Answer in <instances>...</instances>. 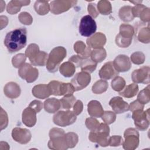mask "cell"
Segmentation results:
<instances>
[{"instance_id": "6da1fadb", "label": "cell", "mask_w": 150, "mask_h": 150, "mask_svg": "<svg viewBox=\"0 0 150 150\" xmlns=\"http://www.w3.org/2000/svg\"><path fill=\"white\" fill-rule=\"evenodd\" d=\"M27 42V30L25 28L15 29L5 36L4 45L10 53H14L23 49Z\"/></svg>"}, {"instance_id": "7a4b0ae2", "label": "cell", "mask_w": 150, "mask_h": 150, "mask_svg": "<svg viewBox=\"0 0 150 150\" xmlns=\"http://www.w3.org/2000/svg\"><path fill=\"white\" fill-rule=\"evenodd\" d=\"M66 55L67 51L64 47L57 46L53 48L48 55L46 64L47 70L50 73L56 72Z\"/></svg>"}, {"instance_id": "3957f363", "label": "cell", "mask_w": 150, "mask_h": 150, "mask_svg": "<svg viewBox=\"0 0 150 150\" xmlns=\"http://www.w3.org/2000/svg\"><path fill=\"white\" fill-rule=\"evenodd\" d=\"M109 134L110 128L108 125L105 123H101L97 129L90 131L88 139L92 142H96L101 146L105 147L109 144Z\"/></svg>"}, {"instance_id": "277c9868", "label": "cell", "mask_w": 150, "mask_h": 150, "mask_svg": "<svg viewBox=\"0 0 150 150\" xmlns=\"http://www.w3.org/2000/svg\"><path fill=\"white\" fill-rule=\"evenodd\" d=\"M134 33L132 26L126 23L121 24L120 26V32L115 37L116 45L120 47H128L131 44Z\"/></svg>"}, {"instance_id": "5b68a950", "label": "cell", "mask_w": 150, "mask_h": 150, "mask_svg": "<svg viewBox=\"0 0 150 150\" xmlns=\"http://www.w3.org/2000/svg\"><path fill=\"white\" fill-rule=\"evenodd\" d=\"M125 141H123V148L126 150L135 149L139 145V134L134 128H127L124 134Z\"/></svg>"}, {"instance_id": "8992f818", "label": "cell", "mask_w": 150, "mask_h": 150, "mask_svg": "<svg viewBox=\"0 0 150 150\" xmlns=\"http://www.w3.org/2000/svg\"><path fill=\"white\" fill-rule=\"evenodd\" d=\"M149 109L143 111L142 109L132 111V118L136 128L141 131L146 130L149 125Z\"/></svg>"}, {"instance_id": "52a82bcc", "label": "cell", "mask_w": 150, "mask_h": 150, "mask_svg": "<svg viewBox=\"0 0 150 150\" xmlns=\"http://www.w3.org/2000/svg\"><path fill=\"white\" fill-rule=\"evenodd\" d=\"M97 30V25L94 19L89 15H85L80 20L79 24V33L84 37H90Z\"/></svg>"}, {"instance_id": "ba28073f", "label": "cell", "mask_w": 150, "mask_h": 150, "mask_svg": "<svg viewBox=\"0 0 150 150\" xmlns=\"http://www.w3.org/2000/svg\"><path fill=\"white\" fill-rule=\"evenodd\" d=\"M77 115L70 110L59 111L53 117V122L60 127H66L73 124L77 119Z\"/></svg>"}, {"instance_id": "9c48e42d", "label": "cell", "mask_w": 150, "mask_h": 150, "mask_svg": "<svg viewBox=\"0 0 150 150\" xmlns=\"http://www.w3.org/2000/svg\"><path fill=\"white\" fill-rule=\"evenodd\" d=\"M18 74L22 79L25 80L27 83H30L38 79L39 71L36 68L33 67L31 64L26 63L19 67Z\"/></svg>"}, {"instance_id": "30bf717a", "label": "cell", "mask_w": 150, "mask_h": 150, "mask_svg": "<svg viewBox=\"0 0 150 150\" xmlns=\"http://www.w3.org/2000/svg\"><path fill=\"white\" fill-rule=\"evenodd\" d=\"M77 2V1H53L49 4L50 10L52 13L58 15L67 11L70 8L74 6Z\"/></svg>"}, {"instance_id": "8fae6325", "label": "cell", "mask_w": 150, "mask_h": 150, "mask_svg": "<svg viewBox=\"0 0 150 150\" xmlns=\"http://www.w3.org/2000/svg\"><path fill=\"white\" fill-rule=\"evenodd\" d=\"M91 81V76L89 73L81 71L77 73L71 79V83L75 91L81 90L86 88Z\"/></svg>"}, {"instance_id": "7c38bea8", "label": "cell", "mask_w": 150, "mask_h": 150, "mask_svg": "<svg viewBox=\"0 0 150 150\" xmlns=\"http://www.w3.org/2000/svg\"><path fill=\"white\" fill-rule=\"evenodd\" d=\"M149 67L142 66L134 70L131 74V79L135 83L149 84Z\"/></svg>"}, {"instance_id": "4fadbf2b", "label": "cell", "mask_w": 150, "mask_h": 150, "mask_svg": "<svg viewBox=\"0 0 150 150\" xmlns=\"http://www.w3.org/2000/svg\"><path fill=\"white\" fill-rule=\"evenodd\" d=\"M12 137L16 142L21 144H28L32 137L30 131L26 128H14L12 131Z\"/></svg>"}, {"instance_id": "5bb4252c", "label": "cell", "mask_w": 150, "mask_h": 150, "mask_svg": "<svg viewBox=\"0 0 150 150\" xmlns=\"http://www.w3.org/2000/svg\"><path fill=\"white\" fill-rule=\"evenodd\" d=\"M115 70L119 72H125L128 71L132 65L129 58L124 54L117 56L112 62Z\"/></svg>"}, {"instance_id": "9a60e30c", "label": "cell", "mask_w": 150, "mask_h": 150, "mask_svg": "<svg viewBox=\"0 0 150 150\" xmlns=\"http://www.w3.org/2000/svg\"><path fill=\"white\" fill-rule=\"evenodd\" d=\"M98 74L101 79L107 80L117 76L118 72L115 70L112 62H108L100 69Z\"/></svg>"}, {"instance_id": "2e32d148", "label": "cell", "mask_w": 150, "mask_h": 150, "mask_svg": "<svg viewBox=\"0 0 150 150\" xmlns=\"http://www.w3.org/2000/svg\"><path fill=\"white\" fill-rule=\"evenodd\" d=\"M86 42L90 48H93L94 49L102 48L106 43V37L103 33L97 32L89 37Z\"/></svg>"}, {"instance_id": "e0dca14e", "label": "cell", "mask_w": 150, "mask_h": 150, "mask_svg": "<svg viewBox=\"0 0 150 150\" xmlns=\"http://www.w3.org/2000/svg\"><path fill=\"white\" fill-rule=\"evenodd\" d=\"M109 105L115 114L124 113L129 110L128 104L120 97H114L109 101Z\"/></svg>"}, {"instance_id": "ac0fdd59", "label": "cell", "mask_w": 150, "mask_h": 150, "mask_svg": "<svg viewBox=\"0 0 150 150\" xmlns=\"http://www.w3.org/2000/svg\"><path fill=\"white\" fill-rule=\"evenodd\" d=\"M36 112L31 107H28L22 112V122L28 127H33L36 122Z\"/></svg>"}, {"instance_id": "d6986e66", "label": "cell", "mask_w": 150, "mask_h": 150, "mask_svg": "<svg viewBox=\"0 0 150 150\" xmlns=\"http://www.w3.org/2000/svg\"><path fill=\"white\" fill-rule=\"evenodd\" d=\"M49 149L55 150H66L68 149L65 134L54 138H50L47 143Z\"/></svg>"}, {"instance_id": "ffe728a7", "label": "cell", "mask_w": 150, "mask_h": 150, "mask_svg": "<svg viewBox=\"0 0 150 150\" xmlns=\"http://www.w3.org/2000/svg\"><path fill=\"white\" fill-rule=\"evenodd\" d=\"M20 86L15 82H9L5 84L4 88L5 95L11 99L18 98L21 94Z\"/></svg>"}, {"instance_id": "44dd1931", "label": "cell", "mask_w": 150, "mask_h": 150, "mask_svg": "<svg viewBox=\"0 0 150 150\" xmlns=\"http://www.w3.org/2000/svg\"><path fill=\"white\" fill-rule=\"evenodd\" d=\"M87 111L88 114L93 117H101L104 110L101 103L97 100H91L87 104Z\"/></svg>"}, {"instance_id": "7402d4cb", "label": "cell", "mask_w": 150, "mask_h": 150, "mask_svg": "<svg viewBox=\"0 0 150 150\" xmlns=\"http://www.w3.org/2000/svg\"><path fill=\"white\" fill-rule=\"evenodd\" d=\"M32 93L33 96L40 99L46 98L52 95L48 84H45L36 85L33 87Z\"/></svg>"}, {"instance_id": "603a6c76", "label": "cell", "mask_w": 150, "mask_h": 150, "mask_svg": "<svg viewBox=\"0 0 150 150\" xmlns=\"http://www.w3.org/2000/svg\"><path fill=\"white\" fill-rule=\"evenodd\" d=\"M74 50L82 59H87L90 56L91 50L81 40L77 41L74 44Z\"/></svg>"}, {"instance_id": "cb8c5ba5", "label": "cell", "mask_w": 150, "mask_h": 150, "mask_svg": "<svg viewBox=\"0 0 150 150\" xmlns=\"http://www.w3.org/2000/svg\"><path fill=\"white\" fill-rule=\"evenodd\" d=\"M30 1H18V0H12L11 1L6 8V11L8 13L11 15L16 14L19 11H20L21 8L23 6L28 5L30 4Z\"/></svg>"}, {"instance_id": "d4e9b609", "label": "cell", "mask_w": 150, "mask_h": 150, "mask_svg": "<svg viewBox=\"0 0 150 150\" xmlns=\"http://www.w3.org/2000/svg\"><path fill=\"white\" fill-rule=\"evenodd\" d=\"M60 108V101L56 98H47L44 102V109L48 113H54Z\"/></svg>"}, {"instance_id": "484cf974", "label": "cell", "mask_w": 150, "mask_h": 150, "mask_svg": "<svg viewBox=\"0 0 150 150\" xmlns=\"http://www.w3.org/2000/svg\"><path fill=\"white\" fill-rule=\"evenodd\" d=\"M60 73L66 77H70L74 75L76 71V66L70 62H66L59 66Z\"/></svg>"}, {"instance_id": "4316f807", "label": "cell", "mask_w": 150, "mask_h": 150, "mask_svg": "<svg viewBox=\"0 0 150 150\" xmlns=\"http://www.w3.org/2000/svg\"><path fill=\"white\" fill-rule=\"evenodd\" d=\"M138 91V86L136 83H132L127 86L119 94L125 98H132L136 96Z\"/></svg>"}, {"instance_id": "83f0119b", "label": "cell", "mask_w": 150, "mask_h": 150, "mask_svg": "<svg viewBox=\"0 0 150 150\" xmlns=\"http://www.w3.org/2000/svg\"><path fill=\"white\" fill-rule=\"evenodd\" d=\"M137 36L138 40L144 43H149L150 41V30L149 25L147 27H141L137 29Z\"/></svg>"}, {"instance_id": "f1b7e54d", "label": "cell", "mask_w": 150, "mask_h": 150, "mask_svg": "<svg viewBox=\"0 0 150 150\" xmlns=\"http://www.w3.org/2000/svg\"><path fill=\"white\" fill-rule=\"evenodd\" d=\"M48 54L44 51H40L36 56L30 59L31 64L33 66H43L46 64Z\"/></svg>"}, {"instance_id": "f546056e", "label": "cell", "mask_w": 150, "mask_h": 150, "mask_svg": "<svg viewBox=\"0 0 150 150\" xmlns=\"http://www.w3.org/2000/svg\"><path fill=\"white\" fill-rule=\"evenodd\" d=\"M120 19L125 22L132 21L134 17L132 14V7L131 6H124L121 7L118 12Z\"/></svg>"}, {"instance_id": "4dcf8cb0", "label": "cell", "mask_w": 150, "mask_h": 150, "mask_svg": "<svg viewBox=\"0 0 150 150\" xmlns=\"http://www.w3.org/2000/svg\"><path fill=\"white\" fill-rule=\"evenodd\" d=\"M34 9L36 13L40 15L47 14L50 10L49 1H37L34 4Z\"/></svg>"}, {"instance_id": "1f68e13d", "label": "cell", "mask_w": 150, "mask_h": 150, "mask_svg": "<svg viewBox=\"0 0 150 150\" xmlns=\"http://www.w3.org/2000/svg\"><path fill=\"white\" fill-rule=\"evenodd\" d=\"M97 63L93 61L91 59H84L80 63L81 71H84L89 74L93 73L97 67Z\"/></svg>"}, {"instance_id": "d6a6232c", "label": "cell", "mask_w": 150, "mask_h": 150, "mask_svg": "<svg viewBox=\"0 0 150 150\" xmlns=\"http://www.w3.org/2000/svg\"><path fill=\"white\" fill-rule=\"evenodd\" d=\"M91 59L96 63H100L103 62L107 56V53L103 47L94 49L91 52Z\"/></svg>"}, {"instance_id": "836d02e7", "label": "cell", "mask_w": 150, "mask_h": 150, "mask_svg": "<svg viewBox=\"0 0 150 150\" xmlns=\"http://www.w3.org/2000/svg\"><path fill=\"white\" fill-rule=\"evenodd\" d=\"M97 8L98 12L102 15H107L112 12V6L111 3L108 1L101 0L98 1Z\"/></svg>"}, {"instance_id": "e575fe53", "label": "cell", "mask_w": 150, "mask_h": 150, "mask_svg": "<svg viewBox=\"0 0 150 150\" xmlns=\"http://www.w3.org/2000/svg\"><path fill=\"white\" fill-rule=\"evenodd\" d=\"M108 87V82L104 80L97 81L92 86V91L94 94H100L107 91Z\"/></svg>"}, {"instance_id": "d590c367", "label": "cell", "mask_w": 150, "mask_h": 150, "mask_svg": "<svg viewBox=\"0 0 150 150\" xmlns=\"http://www.w3.org/2000/svg\"><path fill=\"white\" fill-rule=\"evenodd\" d=\"M60 101L62 108L69 110L73 107L74 103H76V99L73 94L68 96H64L60 100Z\"/></svg>"}, {"instance_id": "8d00e7d4", "label": "cell", "mask_w": 150, "mask_h": 150, "mask_svg": "<svg viewBox=\"0 0 150 150\" xmlns=\"http://www.w3.org/2000/svg\"><path fill=\"white\" fill-rule=\"evenodd\" d=\"M137 100L142 104H146L150 101V88L148 85L142 89L138 94Z\"/></svg>"}, {"instance_id": "74e56055", "label": "cell", "mask_w": 150, "mask_h": 150, "mask_svg": "<svg viewBox=\"0 0 150 150\" xmlns=\"http://www.w3.org/2000/svg\"><path fill=\"white\" fill-rule=\"evenodd\" d=\"M111 87L115 91L120 92L125 86V81L124 78L120 76L115 77L111 81Z\"/></svg>"}, {"instance_id": "f35d334b", "label": "cell", "mask_w": 150, "mask_h": 150, "mask_svg": "<svg viewBox=\"0 0 150 150\" xmlns=\"http://www.w3.org/2000/svg\"><path fill=\"white\" fill-rule=\"evenodd\" d=\"M75 91V89L71 83H62L60 85V96H68L70 95H73L74 92Z\"/></svg>"}, {"instance_id": "ab89813d", "label": "cell", "mask_w": 150, "mask_h": 150, "mask_svg": "<svg viewBox=\"0 0 150 150\" xmlns=\"http://www.w3.org/2000/svg\"><path fill=\"white\" fill-rule=\"evenodd\" d=\"M66 140L68 148H74L78 142L79 137L78 135L73 132H68L65 134Z\"/></svg>"}, {"instance_id": "60d3db41", "label": "cell", "mask_w": 150, "mask_h": 150, "mask_svg": "<svg viewBox=\"0 0 150 150\" xmlns=\"http://www.w3.org/2000/svg\"><path fill=\"white\" fill-rule=\"evenodd\" d=\"M40 52L39 46L35 43L30 44L25 50V56L29 58V59H31L33 58L36 54Z\"/></svg>"}, {"instance_id": "b9f144b4", "label": "cell", "mask_w": 150, "mask_h": 150, "mask_svg": "<svg viewBox=\"0 0 150 150\" xmlns=\"http://www.w3.org/2000/svg\"><path fill=\"white\" fill-rule=\"evenodd\" d=\"M26 59V56L23 53H19L12 59V63L15 68H19L25 64Z\"/></svg>"}, {"instance_id": "7bdbcfd3", "label": "cell", "mask_w": 150, "mask_h": 150, "mask_svg": "<svg viewBox=\"0 0 150 150\" xmlns=\"http://www.w3.org/2000/svg\"><path fill=\"white\" fill-rule=\"evenodd\" d=\"M145 60V54L141 52H135L131 55V62L137 65L143 64Z\"/></svg>"}, {"instance_id": "ee69618b", "label": "cell", "mask_w": 150, "mask_h": 150, "mask_svg": "<svg viewBox=\"0 0 150 150\" xmlns=\"http://www.w3.org/2000/svg\"><path fill=\"white\" fill-rule=\"evenodd\" d=\"M62 82L56 80H52L48 84L49 88L52 95L60 96V88Z\"/></svg>"}, {"instance_id": "f6af8a7d", "label": "cell", "mask_w": 150, "mask_h": 150, "mask_svg": "<svg viewBox=\"0 0 150 150\" xmlns=\"http://www.w3.org/2000/svg\"><path fill=\"white\" fill-rule=\"evenodd\" d=\"M102 120L107 125L113 123L116 120V114L111 111H104L102 117Z\"/></svg>"}, {"instance_id": "bcb514c9", "label": "cell", "mask_w": 150, "mask_h": 150, "mask_svg": "<svg viewBox=\"0 0 150 150\" xmlns=\"http://www.w3.org/2000/svg\"><path fill=\"white\" fill-rule=\"evenodd\" d=\"M18 19L21 23L25 25H30L33 22L32 16L26 12H21L18 16Z\"/></svg>"}, {"instance_id": "7dc6e473", "label": "cell", "mask_w": 150, "mask_h": 150, "mask_svg": "<svg viewBox=\"0 0 150 150\" xmlns=\"http://www.w3.org/2000/svg\"><path fill=\"white\" fill-rule=\"evenodd\" d=\"M85 124L87 128L88 129H90L91 131H94L96 129H97V128L100 125V123L99 122V121L96 118H94V117H93L87 118L86 120Z\"/></svg>"}, {"instance_id": "c3c4849f", "label": "cell", "mask_w": 150, "mask_h": 150, "mask_svg": "<svg viewBox=\"0 0 150 150\" xmlns=\"http://www.w3.org/2000/svg\"><path fill=\"white\" fill-rule=\"evenodd\" d=\"M123 139L120 135H113L110 137L108 145L111 146H118L122 144Z\"/></svg>"}, {"instance_id": "681fc988", "label": "cell", "mask_w": 150, "mask_h": 150, "mask_svg": "<svg viewBox=\"0 0 150 150\" xmlns=\"http://www.w3.org/2000/svg\"><path fill=\"white\" fill-rule=\"evenodd\" d=\"M8 124V115L2 108H1V130L5 128Z\"/></svg>"}, {"instance_id": "f907efd6", "label": "cell", "mask_w": 150, "mask_h": 150, "mask_svg": "<svg viewBox=\"0 0 150 150\" xmlns=\"http://www.w3.org/2000/svg\"><path fill=\"white\" fill-rule=\"evenodd\" d=\"M146 8L145 5L142 4L135 5L134 7H132V14L134 17H139L141 12Z\"/></svg>"}, {"instance_id": "816d5d0a", "label": "cell", "mask_w": 150, "mask_h": 150, "mask_svg": "<svg viewBox=\"0 0 150 150\" xmlns=\"http://www.w3.org/2000/svg\"><path fill=\"white\" fill-rule=\"evenodd\" d=\"M29 107L33 108L37 113L39 112L43 108V103L39 100H33L30 102Z\"/></svg>"}, {"instance_id": "f5cc1de1", "label": "cell", "mask_w": 150, "mask_h": 150, "mask_svg": "<svg viewBox=\"0 0 150 150\" xmlns=\"http://www.w3.org/2000/svg\"><path fill=\"white\" fill-rule=\"evenodd\" d=\"M144 22H149L150 20V10L149 8H145L140 13L139 17Z\"/></svg>"}, {"instance_id": "db71d44e", "label": "cell", "mask_w": 150, "mask_h": 150, "mask_svg": "<svg viewBox=\"0 0 150 150\" xmlns=\"http://www.w3.org/2000/svg\"><path fill=\"white\" fill-rule=\"evenodd\" d=\"M73 108V111L76 115H78L81 114L83 109V104L82 101L80 100H77L74 104Z\"/></svg>"}, {"instance_id": "11a10c76", "label": "cell", "mask_w": 150, "mask_h": 150, "mask_svg": "<svg viewBox=\"0 0 150 150\" xmlns=\"http://www.w3.org/2000/svg\"><path fill=\"white\" fill-rule=\"evenodd\" d=\"M87 9L88 13L94 18L97 17L99 14V12L96 8V5L94 3L89 4L87 7Z\"/></svg>"}, {"instance_id": "9f6ffc18", "label": "cell", "mask_w": 150, "mask_h": 150, "mask_svg": "<svg viewBox=\"0 0 150 150\" xmlns=\"http://www.w3.org/2000/svg\"><path fill=\"white\" fill-rule=\"evenodd\" d=\"M144 105L141 104L137 100L131 103V104L129 105V110H130L132 112L138 109L144 110Z\"/></svg>"}, {"instance_id": "6f0895ef", "label": "cell", "mask_w": 150, "mask_h": 150, "mask_svg": "<svg viewBox=\"0 0 150 150\" xmlns=\"http://www.w3.org/2000/svg\"><path fill=\"white\" fill-rule=\"evenodd\" d=\"M65 132L63 129L59 128H53L49 131V137L50 138H54L59 135L64 134Z\"/></svg>"}, {"instance_id": "680465c9", "label": "cell", "mask_w": 150, "mask_h": 150, "mask_svg": "<svg viewBox=\"0 0 150 150\" xmlns=\"http://www.w3.org/2000/svg\"><path fill=\"white\" fill-rule=\"evenodd\" d=\"M83 59L80 57L79 55H73L71 57L69 58V61L73 63L77 67H79L80 66L81 62Z\"/></svg>"}, {"instance_id": "91938a15", "label": "cell", "mask_w": 150, "mask_h": 150, "mask_svg": "<svg viewBox=\"0 0 150 150\" xmlns=\"http://www.w3.org/2000/svg\"><path fill=\"white\" fill-rule=\"evenodd\" d=\"M1 21V29H2L4 27H5L8 23V18L5 16H0Z\"/></svg>"}]
</instances>
